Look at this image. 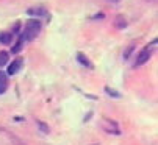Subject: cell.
Instances as JSON below:
<instances>
[{
	"label": "cell",
	"mask_w": 158,
	"mask_h": 145,
	"mask_svg": "<svg viewBox=\"0 0 158 145\" xmlns=\"http://www.w3.org/2000/svg\"><path fill=\"white\" fill-rule=\"evenodd\" d=\"M39 31H41V20L39 19H30L25 23V27H24V30H22L20 36L24 38L25 42H30L35 38H38Z\"/></svg>",
	"instance_id": "obj_1"
},
{
	"label": "cell",
	"mask_w": 158,
	"mask_h": 145,
	"mask_svg": "<svg viewBox=\"0 0 158 145\" xmlns=\"http://www.w3.org/2000/svg\"><path fill=\"white\" fill-rule=\"evenodd\" d=\"M156 44V39H153L152 41V44H149L147 47H144L143 50H141V53L138 55V58H136V62H135V66H143V64H146L149 59H150V56H152V45H155Z\"/></svg>",
	"instance_id": "obj_2"
},
{
	"label": "cell",
	"mask_w": 158,
	"mask_h": 145,
	"mask_svg": "<svg viewBox=\"0 0 158 145\" xmlns=\"http://www.w3.org/2000/svg\"><path fill=\"white\" fill-rule=\"evenodd\" d=\"M22 62H24V59H22V58H16V59L8 66V75H16L17 72H19V69L22 67Z\"/></svg>",
	"instance_id": "obj_3"
},
{
	"label": "cell",
	"mask_w": 158,
	"mask_h": 145,
	"mask_svg": "<svg viewBox=\"0 0 158 145\" xmlns=\"http://www.w3.org/2000/svg\"><path fill=\"white\" fill-rule=\"evenodd\" d=\"M30 16H35V17H44V16H47V10L46 8H42V6H35V8H30L27 11Z\"/></svg>",
	"instance_id": "obj_4"
},
{
	"label": "cell",
	"mask_w": 158,
	"mask_h": 145,
	"mask_svg": "<svg viewBox=\"0 0 158 145\" xmlns=\"http://www.w3.org/2000/svg\"><path fill=\"white\" fill-rule=\"evenodd\" d=\"M6 89H8V77H6L5 72L0 70V95L5 94Z\"/></svg>",
	"instance_id": "obj_5"
},
{
	"label": "cell",
	"mask_w": 158,
	"mask_h": 145,
	"mask_svg": "<svg viewBox=\"0 0 158 145\" xmlns=\"http://www.w3.org/2000/svg\"><path fill=\"white\" fill-rule=\"evenodd\" d=\"M77 61H78L81 66L88 67V69H93V64H91V61H89V59L86 58V55H85V53H81V52H78V53H77Z\"/></svg>",
	"instance_id": "obj_6"
},
{
	"label": "cell",
	"mask_w": 158,
	"mask_h": 145,
	"mask_svg": "<svg viewBox=\"0 0 158 145\" xmlns=\"http://www.w3.org/2000/svg\"><path fill=\"white\" fill-rule=\"evenodd\" d=\"M11 42H13V33H6V31H2V33H0V44L10 45Z\"/></svg>",
	"instance_id": "obj_7"
},
{
	"label": "cell",
	"mask_w": 158,
	"mask_h": 145,
	"mask_svg": "<svg viewBox=\"0 0 158 145\" xmlns=\"http://www.w3.org/2000/svg\"><path fill=\"white\" fill-rule=\"evenodd\" d=\"M24 38H22V36H19V39H17V42L14 44V47L11 48V53L13 55H16V53H19L20 50H22V48H24Z\"/></svg>",
	"instance_id": "obj_8"
},
{
	"label": "cell",
	"mask_w": 158,
	"mask_h": 145,
	"mask_svg": "<svg viewBox=\"0 0 158 145\" xmlns=\"http://www.w3.org/2000/svg\"><path fill=\"white\" fill-rule=\"evenodd\" d=\"M127 25H128V22L125 20V17H122V16H118V17H116V20H114V27H116L118 30H124Z\"/></svg>",
	"instance_id": "obj_9"
},
{
	"label": "cell",
	"mask_w": 158,
	"mask_h": 145,
	"mask_svg": "<svg viewBox=\"0 0 158 145\" xmlns=\"http://www.w3.org/2000/svg\"><path fill=\"white\" fill-rule=\"evenodd\" d=\"M36 125H38V128L41 130V133H44V134H49L50 133V128L42 122V120H36Z\"/></svg>",
	"instance_id": "obj_10"
},
{
	"label": "cell",
	"mask_w": 158,
	"mask_h": 145,
	"mask_svg": "<svg viewBox=\"0 0 158 145\" xmlns=\"http://www.w3.org/2000/svg\"><path fill=\"white\" fill-rule=\"evenodd\" d=\"M105 92H106L110 97H114V99H119V97H121V94H119L118 91L111 89V87H108V86H105Z\"/></svg>",
	"instance_id": "obj_11"
},
{
	"label": "cell",
	"mask_w": 158,
	"mask_h": 145,
	"mask_svg": "<svg viewBox=\"0 0 158 145\" xmlns=\"http://www.w3.org/2000/svg\"><path fill=\"white\" fill-rule=\"evenodd\" d=\"M8 62V53L6 52H0V67H3Z\"/></svg>",
	"instance_id": "obj_12"
},
{
	"label": "cell",
	"mask_w": 158,
	"mask_h": 145,
	"mask_svg": "<svg viewBox=\"0 0 158 145\" xmlns=\"http://www.w3.org/2000/svg\"><path fill=\"white\" fill-rule=\"evenodd\" d=\"M133 50H135V44H131V45L127 48V50L124 52V59H128V58H130V55L133 53Z\"/></svg>",
	"instance_id": "obj_13"
},
{
	"label": "cell",
	"mask_w": 158,
	"mask_h": 145,
	"mask_svg": "<svg viewBox=\"0 0 158 145\" xmlns=\"http://www.w3.org/2000/svg\"><path fill=\"white\" fill-rule=\"evenodd\" d=\"M99 19H105V14L103 13H97V14H94L91 17V20H99Z\"/></svg>",
	"instance_id": "obj_14"
},
{
	"label": "cell",
	"mask_w": 158,
	"mask_h": 145,
	"mask_svg": "<svg viewBox=\"0 0 158 145\" xmlns=\"http://www.w3.org/2000/svg\"><path fill=\"white\" fill-rule=\"evenodd\" d=\"M110 2H121V0H110Z\"/></svg>",
	"instance_id": "obj_15"
}]
</instances>
